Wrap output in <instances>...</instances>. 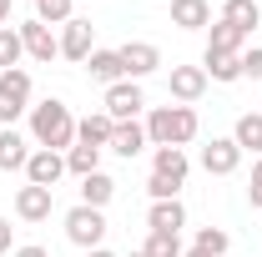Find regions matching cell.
I'll list each match as a JSON object with an SVG mask.
<instances>
[{
	"label": "cell",
	"instance_id": "obj_27",
	"mask_svg": "<svg viewBox=\"0 0 262 257\" xmlns=\"http://www.w3.org/2000/svg\"><path fill=\"white\" fill-rule=\"evenodd\" d=\"M232 247V237L222 232V227H196V252H207V257H227Z\"/></svg>",
	"mask_w": 262,
	"mask_h": 257
},
{
	"label": "cell",
	"instance_id": "obj_32",
	"mask_svg": "<svg viewBox=\"0 0 262 257\" xmlns=\"http://www.w3.org/2000/svg\"><path fill=\"white\" fill-rule=\"evenodd\" d=\"M10 232H15V227L0 217V257H10V252H15V247H10Z\"/></svg>",
	"mask_w": 262,
	"mask_h": 257
},
{
	"label": "cell",
	"instance_id": "obj_26",
	"mask_svg": "<svg viewBox=\"0 0 262 257\" xmlns=\"http://www.w3.org/2000/svg\"><path fill=\"white\" fill-rule=\"evenodd\" d=\"M26 56V46H20V31L15 26H0V71H15Z\"/></svg>",
	"mask_w": 262,
	"mask_h": 257
},
{
	"label": "cell",
	"instance_id": "obj_36",
	"mask_svg": "<svg viewBox=\"0 0 262 257\" xmlns=\"http://www.w3.org/2000/svg\"><path fill=\"white\" fill-rule=\"evenodd\" d=\"M252 182H262V157H257V161H252Z\"/></svg>",
	"mask_w": 262,
	"mask_h": 257
},
{
	"label": "cell",
	"instance_id": "obj_33",
	"mask_svg": "<svg viewBox=\"0 0 262 257\" xmlns=\"http://www.w3.org/2000/svg\"><path fill=\"white\" fill-rule=\"evenodd\" d=\"M10 257H51V252H46V247H35V242H26V247H15Z\"/></svg>",
	"mask_w": 262,
	"mask_h": 257
},
{
	"label": "cell",
	"instance_id": "obj_9",
	"mask_svg": "<svg viewBox=\"0 0 262 257\" xmlns=\"http://www.w3.org/2000/svg\"><path fill=\"white\" fill-rule=\"evenodd\" d=\"M51 212H56V192H51V187H31V182H26V187L15 192V217H20V222H46Z\"/></svg>",
	"mask_w": 262,
	"mask_h": 257
},
{
	"label": "cell",
	"instance_id": "obj_34",
	"mask_svg": "<svg viewBox=\"0 0 262 257\" xmlns=\"http://www.w3.org/2000/svg\"><path fill=\"white\" fill-rule=\"evenodd\" d=\"M247 202H252V207H262V182H252V187H247Z\"/></svg>",
	"mask_w": 262,
	"mask_h": 257
},
{
	"label": "cell",
	"instance_id": "obj_4",
	"mask_svg": "<svg viewBox=\"0 0 262 257\" xmlns=\"http://www.w3.org/2000/svg\"><path fill=\"white\" fill-rule=\"evenodd\" d=\"M66 237H71L76 247H86V252L101 247V242H106V212H101V207H86V202L71 207V212H66Z\"/></svg>",
	"mask_w": 262,
	"mask_h": 257
},
{
	"label": "cell",
	"instance_id": "obj_1",
	"mask_svg": "<svg viewBox=\"0 0 262 257\" xmlns=\"http://www.w3.org/2000/svg\"><path fill=\"white\" fill-rule=\"evenodd\" d=\"M31 136L35 146H46V152H71L76 146V116H71V106L66 101H35L31 106Z\"/></svg>",
	"mask_w": 262,
	"mask_h": 257
},
{
	"label": "cell",
	"instance_id": "obj_2",
	"mask_svg": "<svg viewBox=\"0 0 262 257\" xmlns=\"http://www.w3.org/2000/svg\"><path fill=\"white\" fill-rule=\"evenodd\" d=\"M196 131H202V121H196L192 106H157L146 116V141L151 146H187V141H196Z\"/></svg>",
	"mask_w": 262,
	"mask_h": 257
},
{
	"label": "cell",
	"instance_id": "obj_15",
	"mask_svg": "<svg viewBox=\"0 0 262 257\" xmlns=\"http://www.w3.org/2000/svg\"><path fill=\"white\" fill-rule=\"evenodd\" d=\"M31 161V141L15 126H0V172H26Z\"/></svg>",
	"mask_w": 262,
	"mask_h": 257
},
{
	"label": "cell",
	"instance_id": "obj_23",
	"mask_svg": "<svg viewBox=\"0 0 262 257\" xmlns=\"http://www.w3.org/2000/svg\"><path fill=\"white\" fill-rule=\"evenodd\" d=\"M202 71H207V81H242V56H212V51H202Z\"/></svg>",
	"mask_w": 262,
	"mask_h": 257
},
{
	"label": "cell",
	"instance_id": "obj_21",
	"mask_svg": "<svg viewBox=\"0 0 262 257\" xmlns=\"http://www.w3.org/2000/svg\"><path fill=\"white\" fill-rule=\"evenodd\" d=\"M232 141L242 146V157H247V152L262 157V111H242L237 126H232Z\"/></svg>",
	"mask_w": 262,
	"mask_h": 257
},
{
	"label": "cell",
	"instance_id": "obj_14",
	"mask_svg": "<svg viewBox=\"0 0 262 257\" xmlns=\"http://www.w3.org/2000/svg\"><path fill=\"white\" fill-rule=\"evenodd\" d=\"M146 146H151V141H146V126H141V121H116V131H111V146H106V152H116V157H141V152H146Z\"/></svg>",
	"mask_w": 262,
	"mask_h": 257
},
{
	"label": "cell",
	"instance_id": "obj_25",
	"mask_svg": "<svg viewBox=\"0 0 262 257\" xmlns=\"http://www.w3.org/2000/svg\"><path fill=\"white\" fill-rule=\"evenodd\" d=\"M66 172H76V177H91V172H101V146L76 141V146L66 152Z\"/></svg>",
	"mask_w": 262,
	"mask_h": 257
},
{
	"label": "cell",
	"instance_id": "obj_3",
	"mask_svg": "<svg viewBox=\"0 0 262 257\" xmlns=\"http://www.w3.org/2000/svg\"><path fill=\"white\" fill-rule=\"evenodd\" d=\"M26 111H31V71L26 66L0 71V126H15Z\"/></svg>",
	"mask_w": 262,
	"mask_h": 257
},
{
	"label": "cell",
	"instance_id": "obj_20",
	"mask_svg": "<svg viewBox=\"0 0 262 257\" xmlns=\"http://www.w3.org/2000/svg\"><path fill=\"white\" fill-rule=\"evenodd\" d=\"M86 71H91V81H101V86H116V81H126V66H121V51H91Z\"/></svg>",
	"mask_w": 262,
	"mask_h": 257
},
{
	"label": "cell",
	"instance_id": "obj_31",
	"mask_svg": "<svg viewBox=\"0 0 262 257\" xmlns=\"http://www.w3.org/2000/svg\"><path fill=\"white\" fill-rule=\"evenodd\" d=\"M242 81H262V46L242 51Z\"/></svg>",
	"mask_w": 262,
	"mask_h": 257
},
{
	"label": "cell",
	"instance_id": "obj_28",
	"mask_svg": "<svg viewBox=\"0 0 262 257\" xmlns=\"http://www.w3.org/2000/svg\"><path fill=\"white\" fill-rule=\"evenodd\" d=\"M71 10H76V0H35V20H46V26H66Z\"/></svg>",
	"mask_w": 262,
	"mask_h": 257
},
{
	"label": "cell",
	"instance_id": "obj_12",
	"mask_svg": "<svg viewBox=\"0 0 262 257\" xmlns=\"http://www.w3.org/2000/svg\"><path fill=\"white\" fill-rule=\"evenodd\" d=\"M91 51H96V46H91V20H76V15H71V20L61 26V56L86 66V61H91Z\"/></svg>",
	"mask_w": 262,
	"mask_h": 257
},
{
	"label": "cell",
	"instance_id": "obj_19",
	"mask_svg": "<svg viewBox=\"0 0 262 257\" xmlns=\"http://www.w3.org/2000/svg\"><path fill=\"white\" fill-rule=\"evenodd\" d=\"M111 131H116V121L106 116V111H91V116H81L76 121V141H86V146H111Z\"/></svg>",
	"mask_w": 262,
	"mask_h": 257
},
{
	"label": "cell",
	"instance_id": "obj_10",
	"mask_svg": "<svg viewBox=\"0 0 262 257\" xmlns=\"http://www.w3.org/2000/svg\"><path fill=\"white\" fill-rule=\"evenodd\" d=\"M121 66H126V81H141V76H151L162 66V51L151 40H126L121 46Z\"/></svg>",
	"mask_w": 262,
	"mask_h": 257
},
{
	"label": "cell",
	"instance_id": "obj_11",
	"mask_svg": "<svg viewBox=\"0 0 262 257\" xmlns=\"http://www.w3.org/2000/svg\"><path fill=\"white\" fill-rule=\"evenodd\" d=\"M166 91L182 101V106H192V101H202V91H207V71H202V66H171Z\"/></svg>",
	"mask_w": 262,
	"mask_h": 257
},
{
	"label": "cell",
	"instance_id": "obj_38",
	"mask_svg": "<svg viewBox=\"0 0 262 257\" xmlns=\"http://www.w3.org/2000/svg\"><path fill=\"white\" fill-rule=\"evenodd\" d=\"M126 257H146V252H141V247H136V252H126Z\"/></svg>",
	"mask_w": 262,
	"mask_h": 257
},
{
	"label": "cell",
	"instance_id": "obj_18",
	"mask_svg": "<svg viewBox=\"0 0 262 257\" xmlns=\"http://www.w3.org/2000/svg\"><path fill=\"white\" fill-rule=\"evenodd\" d=\"M242 46H247V35L237 26H227V20H212L207 26V51L212 56H242Z\"/></svg>",
	"mask_w": 262,
	"mask_h": 257
},
{
	"label": "cell",
	"instance_id": "obj_8",
	"mask_svg": "<svg viewBox=\"0 0 262 257\" xmlns=\"http://www.w3.org/2000/svg\"><path fill=\"white\" fill-rule=\"evenodd\" d=\"M202 166H207L212 177H232V172L242 166V146H237L232 136H212V141L202 146Z\"/></svg>",
	"mask_w": 262,
	"mask_h": 257
},
{
	"label": "cell",
	"instance_id": "obj_30",
	"mask_svg": "<svg viewBox=\"0 0 262 257\" xmlns=\"http://www.w3.org/2000/svg\"><path fill=\"white\" fill-rule=\"evenodd\" d=\"M177 192H182V187H177V182H166V177H157V172L146 177V197H151V202H171Z\"/></svg>",
	"mask_w": 262,
	"mask_h": 257
},
{
	"label": "cell",
	"instance_id": "obj_24",
	"mask_svg": "<svg viewBox=\"0 0 262 257\" xmlns=\"http://www.w3.org/2000/svg\"><path fill=\"white\" fill-rule=\"evenodd\" d=\"M116 197V182L106 177V172H91V177H81V202L86 207H106Z\"/></svg>",
	"mask_w": 262,
	"mask_h": 257
},
{
	"label": "cell",
	"instance_id": "obj_7",
	"mask_svg": "<svg viewBox=\"0 0 262 257\" xmlns=\"http://www.w3.org/2000/svg\"><path fill=\"white\" fill-rule=\"evenodd\" d=\"M66 177V152H46V146H35L31 161H26V182L31 187H51L56 192V182Z\"/></svg>",
	"mask_w": 262,
	"mask_h": 257
},
{
	"label": "cell",
	"instance_id": "obj_35",
	"mask_svg": "<svg viewBox=\"0 0 262 257\" xmlns=\"http://www.w3.org/2000/svg\"><path fill=\"white\" fill-rule=\"evenodd\" d=\"M0 26H10V0H0Z\"/></svg>",
	"mask_w": 262,
	"mask_h": 257
},
{
	"label": "cell",
	"instance_id": "obj_5",
	"mask_svg": "<svg viewBox=\"0 0 262 257\" xmlns=\"http://www.w3.org/2000/svg\"><path fill=\"white\" fill-rule=\"evenodd\" d=\"M141 106H146L141 81H116V86H106V101H101V111H106L111 121H136Z\"/></svg>",
	"mask_w": 262,
	"mask_h": 257
},
{
	"label": "cell",
	"instance_id": "obj_29",
	"mask_svg": "<svg viewBox=\"0 0 262 257\" xmlns=\"http://www.w3.org/2000/svg\"><path fill=\"white\" fill-rule=\"evenodd\" d=\"M141 252H146V257H187V252H182V237H171V232H151Z\"/></svg>",
	"mask_w": 262,
	"mask_h": 257
},
{
	"label": "cell",
	"instance_id": "obj_6",
	"mask_svg": "<svg viewBox=\"0 0 262 257\" xmlns=\"http://www.w3.org/2000/svg\"><path fill=\"white\" fill-rule=\"evenodd\" d=\"M15 31H20V46H26L31 61H46V66H51L56 56H61V35L51 31L46 20H20Z\"/></svg>",
	"mask_w": 262,
	"mask_h": 257
},
{
	"label": "cell",
	"instance_id": "obj_39",
	"mask_svg": "<svg viewBox=\"0 0 262 257\" xmlns=\"http://www.w3.org/2000/svg\"><path fill=\"white\" fill-rule=\"evenodd\" d=\"M187 257H207V252H196V247H192V252H187Z\"/></svg>",
	"mask_w": 262,
	"mask_h": 257
},
{
	"label": "cell",
	"instance_id": "obj_37",
	"mask_svg": "<svg viewBox=\"0 0 262 257\" xmlns=\"http://www.w3.org/2000/svg\"><path fill=\"white\" fill-rule=\"evenodd\" d=\"M86 257H116V252H106V247H91V252H86Z\"/></svg>",
	"mask_w": 262,
	"mask_h": 257
},
{
	"label": "cell",
	"instance_id": "obj_16",
	"mask_svg": "<svg viewBox=\"0 0 262 257\" xmlns=\"http://www.w3.org/2000/svg\"><path fill=\"white\" fill-rule=\"evenodd\" d=\"M146 227H151V232H171V237H182V227H187V207H182L177 197H171V202H151Z\"/></svg>",
	"mask_w": 262,
	"mask_h": 257
},
{
	"label": "cell",
	"instance_id": "obj_22",
	"mask_svg": "<svg viewBox=\"0 0 262 257\" xmlns=\"http://www.w3.org/2000/svg\"><path fill=\"white\" fill-rule=\"evenodd\" d=\"M222 20L237 26L242 35H252L262 26V5H257V0H227V5H222Z\"/></svg>",
	"mask_w": 262,
	"mask_h": 257
},
{
	"label": "cell",
	"instance_id": "obj_13",
	"mask_svg": "<svg viewBox=\"0 0 262 257\" xmlns=\"http://www.w3.org/2000/svg\"><path fill=\"white\" fill-rule=\"evenodd\" d=\"M151 172L166 177V182H177V187H187V172H192L187 146H157V152H151Z\"/></svg>",
	"mask_w": 262,
	"mask_h": 257
},
{
	"label": "cell",
	"instance_id": "obj_17",
	"mask_svg": "<svg viewBox=\"0 0 262 257\" xmlns=\"http://www.w3.org/2000/svg\"><path fill=\"white\" fill-rule=\"evenodd\" d=\"M171 26L177 31H207L212 26V5L207 0H171Z\"/></svg>",
	"mask_w": 262,
	"mask_h": 257
}]
</instances>
